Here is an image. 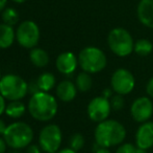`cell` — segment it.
<instances>
[{"label":"cell","instance_id":"cell-1","mask_svg":"<svg viewBox=\"0 0 153 153\" xmlns=\"http://www.w3.org/2000/svg\"><path fill=\"white\" fill-rule=\"evenodd\" d=\"M95 142L102 148L119 146L126 137V129L119 121L107 120L98 123L94 132Z\"/></svg>","mask_w":153,"mask_h":153},{"label":"cell","instance_id":"cell-2","mask_svg":"<svg viewBox=\"0 0 153 153\" xmlns=\"http://www.w3.org/2000/svg\"><path fill=\"white\" fill-rule=\"evenodd\" d=\"M27 108L34 120L47 122L56 115L59 105L53 96L48 92L39 91L31 96Z\"/></svg>","mask_w":153,"mask_h":153},{"label":"cell","instance_id":"cell-3","mask_svg":"<svg viewBox=\"0 0 153 153\" xmlns=\"http://www.w3.org/2000/svg\"><path fill=\"white\" fill-rule=\"evenodd\" d=\"M3 139L7 146L15 150H19L30 145L33 139V131L26 123L15 122L6 127Z\"/></svg>","mask_w":153,"mask_h":153},{"label":"cell","instance_id":"cell-4","mask_svg":"<svg viewBox=\"0 0 153 153\" xmlns=\"http://www.w3.org/2000/svg\"><path fill=\"white\" fill-rule=\"evenodd\" d=\"M107 45L111 53L120 58L131 55L134 49L132 36L123 27H115L109 32L107 36Z\"/></svg>","mask_w":153,"mask_h":153},{"label":"cell","instance_id":"cell-5","mask_svg":"<svg viewBox=\"0 0 153 153\" xmlns=\"http://www.w3.org/2000/svg\"><path fill=\"white\" fill-rule=\"evenodd\" d=\"M78 64L83 72L91 75L98 74L106 67L107 58L99 47L88 46L81 49L79 53Z\"/></svg>","mask_w":153,"mask_h":153},{"label":"cell","instance_id":"cell-6","mask_svg":"<svg viewBox=\"0 0 153 153\" xmlns=\"http://www.w3.org/2000/svg\"><path fill=\"white\" fill-rule=\"evenodd\" d=\"M28 93V84L17 75H5L0 80V94L5 100L20 101Z\"/></svg>","mask_w":153,"mask_h":153},{"label":"cell","instance_id":"cell-7","mask_svg":"<svg viewBox=\"0 0 153 153\" xmlns=\"http://www.w3.org/2000/svg\"><path fill=\"white\" fill-rule=\"evenodd\" d=\"M62 130L57 125L49 124L41 130L39 136L40 147L46 153H56L62 145Z\"/></svg>","mask_w":153,"mask_h":153},{"label":"cell","instance_id":"cell-8","mask_svg":"<svg viewBox=\"0 0 153 153\" xmlns=\"http://www.w3.org/2000/svg\"><path fill=\"white\" fill-rule=\"evenodd\" d=\"M135 86L133 74L126 68H118L113 72L111 78V87L114 92L121 96L129 94Z\"/></svg>","mask_w":153,"mask_h":153},{"label":"cell","instance_id":"cell-9","mask_svg":"<svg viewBox=\"0 0 153 153\" xmlns=\"http://www.w3.org/2000/svg\"><path fill=\"white\" fill-rule=\"evenodd\" d=\"M16 38L21 46L25 48H34L40 40L39 26L33 21H24L17 29Z\"/></svg>","mask_w":153,"mask_h":153},{"label":"cell","instance_id":"cell-10","mask_svg":"<svg viewBox=\"0 0 153 153\" xmlns=\"http://www.w3.org/2000/svg\"><path fill=\"white\" fill-rule=\"evenodd\" d=\"M111 111V102L103 96H99L92 99L88 105L87 112L90 120L95 123H101L107 120Z\"/></svg>","mask_w":153,"mask_h":153},{"label":"cell","instance_id":"cell-11","mask_svg":"<svg viewBox=\"0 0 153 153\" xmlns=\"http://www.w3.org/2000/svg\"><path fill=\"white\" fill-rule=\"evenodd\" d=\"M131 118L137 123H145L153 115V103L150 96H140L135 99L130 106Z\"/></svg>","mask_w":153,"mask_h":153},{"label":"cell","instance_id":"cell-12","mask_svg":"<svg viewBox=\"0 0 153 153\" xmlns=\"http://www.w3.org/2000/svg\"><path fill=\"white\" fill-rule=\"evenodd\" d=\"M135 145L137 148L148 150L153 147V122L142 123L135 132Z\"/></svg>","mask_w":153,"mask_h":153},{"label":"cell","instance_id":"cell-13","mask_svg":"<svg viewBox=\"0 0 153 153\" xmlns=\"http://www.w3.org/2000/svg\"><path fill=\"white\" fill-rule=\"evenodd\" d=\"M55 65L61 74L70 76L76 70L78 65V58L71 51H65L57 57Z\"/></svg>","mask_w":153,"mask_h":153},{"label":"cell","instance_id":"cell-14","mask_svg":"<svg viewBox=\"0 0 153 153\" xmlns=\"http://www.w3.org/2000/svg\"><path fill=\"white\" fill-rule=\"evenodd\" d=\"M137 15L144 26L153 29V0H140Z\"/></svg>","mask_w":153,"mask_h":153},{"label":"cell","instance_id":"cell-15","mask_svg":"<svg viewBox=\"0 0 153 153\" xmlns=\"http://www.w3.org/2000/svg\"><path fill=\"white\" fill-rule=\"evenodd\" d=\"M77 94V87L73 82L64 80L57 85L56 96L62 102H71Z\"/></svg>","mask_w":153,"mask_h":153},{"label":"cell","instance_id":"cell-16","mask_svg":"<svg viewBox=\"0 0 153 153\" xmlns=\"http://www.w3.org/2000/svg\"><path fill=\"white\" fill-rule=\"evenodd\" d=\"M15 40V31L13 26L5 23L0 24V48H8Z\"/></svg>","mask_w":153,"mask_h":153},{"label":"cell","instance_id":"cell-17","mask_svg":"<svg viewBox=\"0 0 153 153\" xmlns=\"http://www.w3.org/2000/svg\"><path fill=\"white\" fill-rule=\"evenodd\" d=\"M29 59L31 63L36 67H45L49 63V56L46 50L39 47L31 48V51L29 54Z\"/></svg>","mask_w":153,"mask_h":153},{"label":"cell","instance_id":"cell-18","mask_svg":"<svg viewBox=\"0 0 153 153\" xmlns=\"http://www.w3.org/2000/svg\"><path fill=\"white\" fill-rule=\"evenodd\" d=\"M153 50V44L150 40L148 39H139L134 42V51L137 56L140 57H147Z\"/></svg>","mask_w":153,"mask_h":153},{"label":"cell","instance_id":"cell-19","mask_svg":"<svg viewBox=\"0 0 153 153\" xmlns=\"http://www.w3.org/2000/svg\"><path fill=\"white\" fill-rule=\"evenodd\" d=\"M75 85L77 87V90L81 92L89 91L93 86V79L91 77V74L89 72H82L77 75L76 80H75Z\"/></svg>","mask_w":153,"mask_h":153},{"label":"cell","instance_id":"cell-20","mask_svg":"<svg viewBox=\"0 0 153 153\" xmlns=\"http://www.w3.org/2000/svg\"><path fill=\"white\" fill-rule=\"evenodd\" d=\"M5 113L12 118H19L25 113V106L20 101H12L6 105Z\"/></svg>","mask_w":153,"mask_h":153},{"label":"cell","instance_id":"cell-21","mask_svg":"<svg viewBox=\"0 0 153 153\" xmlns=\"http://www.w3.org/2000/svg\"><path fill=\"white\" fill-rule=\"evenodd\" d=\"M41 91L48 92L55 86V77L51 72H44L36 80Z\"/></svg>","mask_w":153,"mask_h":153},{"label":"cell","instance_id":"cell-22","mask_svg":"<svg viewBox=\"0 0 153 153\" xmlns=\"http://www.w3.org/2000/svg\"><path fill=\"white\" fill-rule=\"evenodd\" d=\"M2 20H3V23L13 26V25L16 24L19 20L18 12H17L15 8H5V10H3V13H2Z\"/></svg>","mask_w":153,"mask_h":153},{"label":"cell","instance_id":"cell-23","mask_svg":"<svg viewBox=\"0 0 153 153\" xmlns=\"http://www.w3.org/2000/svg\"><path fill=\"white\" fill-rule=\"evenodd\" d=\"M85 144V139L83 137L82 134L80 133H75L71 136L70 142H69V145H70V148L75 151H79L83 148Z\"/></svg>","mask_w":153,"mask_h":153},{"label":"cell","instance_id":"cell-24","mask_svg":"<svg viewBox=\"0 0 153 153\" xmlns=\"http://www.w3.org/2000/svg\"><path fill=\"white\" fill-rule=\"evenodd\" d=\"M109 102H111V110H115V111L121 110L125 105L124 96H121V94H118V93L114 94V96L109 99Z\"/></svg>","mask_w":153,"mask_h":153},{"label":"cell","instance_id":"cell-25","mask_svg":"<svg viewBox=\"0 0 153 153\" xmlns=\"http://www.w3.org/2000/svg\"><path fill=\"white\" fill-rule=\"evenodd\" d=\"M137 145L131 143H122L116 150V153H137Z\"/></svg>","mask_w":153,"mask_h":153},{"label":"cell","instance_id":"cell-26","mask_svg":"<svg viewBox=\"0 0 153 153\" xmlns=\"http://www.w3.org/2000/svg\"><path fill=\"white\" fill-rule=\"evenodd\" d=\"M39 91H41V90H40V87H39L36 82H31L30 84H28V92L31 93V96Z\"/></svg>","mask_w":153,"mask_h":153},{"label":"cell","instance_id":"cell-27","mask_svg":"<svg viewBox=\"0 0 153 153\" xmlns=\"http://www.w3.org/2000/svg\"><path fill=\"white\" fill-rule=\"evenodd\" d=\"M146 92H147V94L150 98L153 99V78H151L148 81L147 85H146Z\"/></svg>","mask_w":153,"mask_h":153},{"label":"cell","instance_id":"cell-28","mask_svg":"<svg viewBox=\"0 0 153 153\" xmlns=\"http://www.w3.org/2000/svg\"><path fill=\"white\" fill-rule=\"evenodd\" d=\"M101 96H103L104 98H106V99H111V96H114V90H113V88L111 87H107V88H105L104 90L102 91V94Z\"/></svg>","mask_w":153,"mask_h":153},{"label":"cell","instance_id":"cell-29","mask_svg":"<svg viewBox=\"0 0 153 153\" xmlns=\"http://www.w3.org/2000/svg\"><path fill=\"white\" fill-rule=\"evenodd\" d=\"M26 153H41L40 148L36 145H29L26 149Z\"/></svg>","mask_w":153,"mask_h":153},{"label":"cell","instance_id":"cell-30","mask_svg":"<svg viewBox=\"0 0 153 153\" xmlns=\"http://www.w3.org/2000/svg\"><path fill=\"white\" fill-rule=\"evenodd\" d=\"M5 108H6L5 99L0 94V115H1L3 112H5Z\"/></svg>","mask_w":153,"mask_h":153},{"label":"cell","instance_id":"cell-31","mask_svg":"<svg viewBox=\"0 0 153 153\" xmlns=\"http://www.w3.org/2000/svg\"><path fill=\"white\" fill-rule=\"evenodd\" d=\"M6 142L4 139H2V137H0V153H5L6 151Z\"/></svg>","mask_w":153,"mask_h":153},{"label":"cell","instance_id":"cell-32","mask_svg":"<svg viewBox=\"0 0 153 153\" xmlns=\"http://www.w3.org/2000/svg\"><path fill=\"white\" fill-rule=\"evenodd\" d=\"M6 127H7V126L5 125V123H4L2 120H0V135H3L4 134Z\"/></svg>","mask_w":153,"mask_h":153},{"label":"cell","instance_id":"cell-33","mask_svg":"<svg viewBox=\"0 0 153 153\" xmlns=\"http://www.w3.org/2000/svg\"><path fill=\"white\" fill-rule=\"evenodd\" d=\"M56 153H77V151L71 149V148H65V149H62V150H61V151H59Z\"/></svg>","mask_w":153,"mask_h":153},{"label":"cell","instance_id":"cell-34","mask_svg":"<svg viewBox=\"0 0 153 153\" xmlns=\"http://www.w3.org/2000/svg\"><path fill=\"white\" fill-rule=\"evenodd\" d=\"M95 153H111V151L108 150V148H99L97 151H95Z\"/></svg>","mask_w":153,"mask_h":153},{"label":"cell","instance_id":"cell-35","mask_svg":"<svg viewBox=\"0 0 153 153\" xmlns=\"http://www.w3.org/2000/svg\"><path fill=\"white\" fill-rule=\"evenodd\" d=\"M6 3H7V0H0V12L4 10Z\"/></svg>","mask_w":153,"mask_h":153},{"label":"cell","instance_id":"cell-36","mask_svg":"<svg viewBox=\"0 0 153 153\" xmlns=\"http://www.w3.org/2000/svg\"><path fill=\"white\" fill-rule=\"evenodd\" d=\"M137 153H147V150L142 149V148H137Z\"/></svg>","mask_w":153,"mask_h":153},{"label":"cell","instance_id":"cell-37","mask_svg":"<svg viewBox=\"0 0 153 153\" xmlns=\"http://www.w3.org/2000/svg\"><path fill=\"white\" fill-rule=\"evenodd\" d=\"M14 2H17V3H23L24 1H26V0H13Z\"/></svg>","mask_w":153,"mask_h":153},{"label":"cell","instance_id":"cell-38","mask_svg":"<svg viewBox=\"0 0 153 153\" xmlns=\"http://www.w3.org/2000/svg\"><path fill=\"white\" fill-rule=\"evenodd\" d=\"M1 78H2V77H1V72H0V80H1Z\"/></svg>","mask_w":153,"mask_h":153}]
</instances>
